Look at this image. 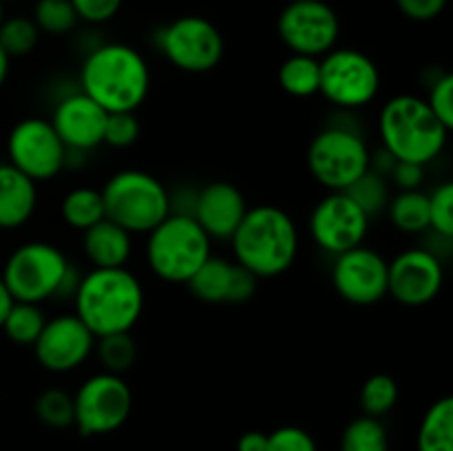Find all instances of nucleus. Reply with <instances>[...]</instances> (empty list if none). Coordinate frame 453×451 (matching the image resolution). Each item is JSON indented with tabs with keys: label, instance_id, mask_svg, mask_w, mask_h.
<instances>
[{
	"label": "nucleus",
	"instance_id": "1",
	"mask_svg": "<svg viewBox=\"0 0 453 451\" xmlns=\"http://www.w3.org/2000/svg\"><path fill=\"white\" fill-rule=\"evenodd\" d=\"M153 84L150 66L127 42H100L84 56L78 88L106 113H137Z\"/></svg>",
	"mask_w": 453,
	"mask_h": 451
},
{
	"label": "nucleus",
	"instance_id": "2",
	"mask_svg": "<svg viewBox=\"0 0 453 451\" xmlns=\"http://www.w3.org/2000/svg\"><path fill=\"white\" fill-rule=\"evenodd\" d=\"M73 314L96 339L131 332L144 314V286L131 268H91L80 277Z\"/></svg>",
	"mask_w": 453,
	"mask_h": 451
},
{
	"label": "nucleus",
	"instance_id": "3",
	"mask_svg": "<svg viewBox=\"0 0 453 451\" xmlns=\"http://www.w3.org/2000/svg\"><path fill=\"white\" fill-rule=\"evenodd\" d=\"M228 243L233 259L242 268L257 279H274L295 265L301 250V233L286 208L259 203L248 208Z\"/></svg>",
	"mask_w": 453,
	"mask_h": 451
},
{
	"label": "nucleus",
	"instance_id": "4",
	"mask_svg": "<svg viewBox=\"0 0 453 451\" xmlns=\"http://www.w3.org/2000/svg\"><path fill=\"white\" fill-rule=\"evenodd\" d=\"M449 133L429 109L427 100L414 93L389 97L379 111L380 149L396 162L429 166L445 153Z\"/></svg>",
	"mask_w": 453,
	"mask_h": 451
},
{
	"label": "nucleus",
	"instance_id": "5",
	"mask_svg": "<svg viewBox=\"0 0 453 451\" xmlns=\"http://www.w3.org/2000/svg\"><path fill=\"white\" fill-rule=\"evenodd\" d=\"M80 277L69 256L51 241L34 239L18 246L4 261L0 279L13 301L42 305L53 299H71Z\"/></svg>",
	"mask_w": 453,
	"mask_h": 451
},
{
	"label": "nucleus",
	"instance_id": "6",
	"mask_svg": "<svg viewBox=\"0 0 453 451\" xmlns=\"http://www.w3.org/2000/svg\"><path fill=\"white\" fill-rule=\"evenodd\" d=\"M100 190L106 219L122 226L133 237H146L173 212L171 190L153 172L142 168H124L113 172Z\"/></svg>",
	"mask_w": 453,
	"mask_h": 451
},
{
	"label": "nucleus",
	"instance_id": "7",
	"mask_svg": "<svg viewBox=\"0 0 453 451\" xmlns=\"http://www.w3.org/2000/svg\"><path fill=\"white\" fill-rule=\"evenodd\" d=\"M211 255V237L190 215L171 212L146 234V265L164 283L186 286Z\"/></svg>",
	"mask_w": 453,
	"mask_h": 451
},
{
	"label": "nucleus",
	"instance_id": "8",
	"mask_svg": "<svg viewBox=\"0 0 453 451\" xmlns=\"http://www.w3.org/2000/svg\"><path fill=\"white\" fill-rule=\"evenodd\" d=\"M372 149L365 135L349 122H332L308 146V171L327 193H345L370 171Z\"/></svg>",
	"mask_w": 453,
	"mask_h": 451
},
{
	"label": "nucleus",
	"instance_id": "9",
	"mask_svg": "<svg viewBox=\"0 0 453 451\" xmlns=\"http://www.w3.org/2000/svg\"><path fill=\"white\" fill-rule=\"evenodd\" d=\"M321 60L319 96L343 113H354L379 97L380 71L367 53L354 47H334Z\"/></svg>",
	"mask_w": 453,
	"mask_h": 451
},
{
	"label": "nucleus",
	"instance_id": "10",
	"mask_svg": "<svg viewBox=\"0 0 453 451\" xmlns=\"http://www.w3.org/2000/svg\"><path fill=\"white\" fill-rule=\"evenodd\" d=\"M133 411V389L127 378L97 371L73 394V427L82 436H109L124 427Z\"/></svg>",
	"mask_w": 453,
	"mask_h": 451
},
{
	"label": "nucleus",
	"instance_id": "11",
	"mask_svg": "<svg viewBox=\"0 0 453 451\" xmlns=\"http://www.w3.org/2000/svg\"><path fill=\"white\" fill-rule=\"evenodd\" d=\"M159 53L184 73H208L224 60L226 40L203 16H180L155 34Z\"/></svg>",
	"mask_w": 453,
	"mask_h": 451
},
{
	"label": "nucleus",
	"instance_id": "12",
	"mask_svg": "<svg viewBox=\"0 0 453 451\" xmlns=\"http://www.w3.org/2000/svg\"><path fill=\"white\" fill-rule=\"evenodd\" d=\"M69 150L47 118H25L9 131L7 162L34 180L51 181L66 171Z\"/></svg>",
	"mask_w": 453,
	"mask_h": 451
},
{
	"label": "nucleus",
	"instance_id": "13",
	"mask_svg": "<svg viewBox=\"0 0 453 451\" xmlns=\"http://www.w3.org/2000/svg\"><path fill=\"white\" fill-rule=\"evenodd\" d=\"M277 34L290 53L323 57L339 42L341 22L326 0H290L277 18Z\"/></svg>",
	"mask_w": 453,
	"mask_h": 451
},
{
	"label": "nucleus",
	"instance_id": "14",
	"mask_svg": "<svg viewBox=\"0 0 453 451\" xmlns=\"http://www.w3.org/2000/svg\"><path fill=\"white\" fill-rule=\"evenodd\" d=\"M445 286V264L429 246H411L388 261V296L405 308H423Z\"/></svg>",
	"mask_w": 453,
	"mask_h": 451
},
{
	"label": "nucleus",
	"instance_id": "15",
	"mask_svg": "<svg viewBox=\"0 0 453 451\" xmlns=\"http://www.w3.org/2000/svg\"><path fill=\"white\" fill-rule=\"evenodd\" d=\"M372 219L349 199L348 193H327L314 203L308 230L314 246L336 256L365 243Z\"/></svg>",
	"mask_w": 453,
	"mask_h": 451
},
{
	"label": "nucleus",
	"instance_id": "16",
	"mask_svg": "<svg viewBox=\"0 0 453 451\" xmlns=\"http://www.w3.org/2000/svg\"><path fill=\"white\" fill-rule=\"evenodd\" d=\"M96 336L73 312L47 318L35 339L34 356L51 374H71L80 370L96 352Z\"/></svg>",
	"mask_w": 453,
	"mask_h": 451
},
{
	"label": "nucleus",
	"instance_id": "17",
	"mask_svg": "<svg viewBox=\"0 0 453 451\" xmlns=\"http://www.w3.org/2000/svg\"><path fill=\"white\" fill-rule=\"evenodd\" d=\"M332 259V286L341 299L367 308L388 296V259L379 250L361 243Z\"/></svg>",
	"mask_w": 453,
	"mask_h": 451
},
{
	"label": "nucleus",
	"instance_id": "18",
	"mask_svg": "<svg viewBox=\"0 0 453 451\" xmlns=\"http://www.w3.org/2000/svg\"><path fill=\"white\" fill-rule=\"evenodd\" d=\"M109 113L100 104L84 96L80 88L58 97L53 113L49 118L53 131L66 146V150L75 153H93L104 141V124Z\"/></svg>",
	"mask_w": 453,
	"mask_h": 451
},
{
	"label": "nucleus",
	"instance_id": "19",
	"mask_svg": "<svg viewBox=\"0 0 453 451\" xmlns=\"http://www.w3.org/2000/svg\"><path fill=\"white\" fill-rule=\"evenodd\" d=\"M186 286L190 294L203 303H246L255 296L259 279L242 268L233 256H219L212 252Z\"/></svg>",
	"mask_w": 453,
	"mask_h": 451
},
{
	"label": "nucleus",
	"instance_id": "20",
	"mask_svg": "<svg viewBox=\"0 0 453 451\" xmlns=\"http://www.w3.org/2000/svg\"><path fill=\"white\" fill-rule=\"evenodd\" d=\"M246 195L230 181H211L195 190L190 217L202 226L211 241H230L248 212Z\"/></svg>",
	"mask_w": 453,
	"mask_h": 451
},
{
	"label": "nucleus",
	"instance_id": "21",
	"mask_svg": "<svg viewBox=\"0 0 453 451\" xmlns=\"http://www.w3.org/2000/svg\"><path fill=\"white\" fill-rule=\"evenodd\" d=\"M133 250V234L106 217L82 233V255L91 268H128Z\"/></svg>",
	"mask_w": 453,
	"mask_h": 451
},
{
	"label": "nucleus",
	"instance_id": "22",
	"mask_svg": "<svg viewBox=\"0 0 453 451\" xmlns=\"http://www.w3.org/2000/svg\"><path fill=\"white\" fill-rule=\"evenodd\" d=\"M38 184L9 162L0 164V230H18L38 210Z\"/></svg>",
	"mask_w": 453,
	"mask_h": 451
},
{
	"label": "nucleus",
	"instance_id": "23",
	"mask_svg": "<svg viewBox=\"0 0 453 451\" xmlns=\"http://www.w3.org/2000/svg\"><path fill=\"white\" fill-rule=\"evenodd\" d=\"M60 217L71 230L84 233L106 217L102 190L96 186H75L62 197Z\"/></svg>",
	"mask_w": 453,
	"mask_h": 451
},
{
	"label": "nucleus",
	"instance_id": "24",
	"mask_svg": "<svg viewBox=\"0 0 453 451\" xmlns=\"http://www.w3.org/2000/svg\"><path fill=\"white\" fill-rule=\"evenodd\" d=\"M389 224L405 234L429 233V197L420 190H398L388 203Z\"/></svg>",
	"mask_w": 453,
	"mask_h": 451
},
{
	"label": "nucleus",
	"instance_id": "25",
	"mask_svg": "<svg viewBox=\"0 0 453 451\" xmlns=\"http://www.w3.org/2000/svg\"><path fill=\"white\" fill-rule=\"evenodd\" d=\"M279 84L290 97L319 96L321 87V60L312 56H301V53H290L279 66Z\"/></svg>",
	"mask_w": 453,
	"mask_h": 451
},
{
	"label": "nucleus",
	"instance_id": "26",
	"mask_svg": "<svg viewBox=\"0 0 453 451\" xmlns=\"http://www.w3.org/2000/svg\"><path fill=\"white\" fill-rule=\"evenodd\" d=\"M418 451H453V398L442 396L429 405L418 427Z\"/></svg>",
	"mask_w": 453,
	"mask_h": 451
},
{
	"label": "nucleus",
	"instance_id": "27",
	"mask_svg": "<svg viewBox=\"0 0 453 451\" xmlns=\"http://www.w3.org/2000/svg\"><path fill=\"white\" fill-rule=\"evenodd\" d=\"M47 318L49 317L44 314L42 305L13 301L7 317H4V323L3 327H0V332H3L12 343L31 348V345L35 343V339L40 336V332H42Z\"/></svg>",
	"mask_w": 453,
	"mask_h": 451
},
{
	"label": "nucleus",
	"instance_id": "28",
	"mask_svg": "<svg viewBox=\"0 0 453 451\" xmlns=\"http://www.w3.org/2000/svg\"><path fill=\"white\" fill-rule=\"evenodd\" d=\"M345 193L370 219H374L388 210V203L392 199V184H389L388 177L370 168Z\"/></svg>",
	"mask_w": 453,
	"mask_h": 451
},
{
	"label": "nucleus",
	"instance_id": "29",
	"mask_svg": "<svg viewBox=\"0 0 453 451\" xmlns=\"http://www.w3.org/2000/svg\"><path fill=\"white\" fill-rule=\"evenodd\" d=\"M102 371L124 376L137 361V343L131 332L106 334L96 340V352Z\"/></svg>",
	"mask_w": 453,
	"mask_h": 451
},
{
	"label": "nucleus",
	"instance_id": "30",
	"mask_svg": "<svg viewBox=\"0 0 453 451\" xmlns=\"http://www.w3.org/2000/svg\"><path fill=\"white\" fill-rule=\"evenodd\" d=\"M339 451H389V436L383 420L372 416H358L341 436Z\"/></svg>",
	"mask_w": 453,
	"mask_h": 451
},
{
	"label": "nucleus",
	"instance_id": "31",
	"mask_svg": "<svg viewBox=\"0 0 453 451\" xmlns=\"http://www.w3.org/2000/svg\"><path fill=\"white\" fill-rule=\"evenodd\" d=\"M398 396H401V389H398L396 378L389 374H374L363 383L358 405L365 416L383 420L396 407Z\"/></svg>",
	"mask_w": 453,
	"mask_h": 451
},
{
	"label": "nucleus",
	"instance_id": "32",
	"mask_svg": "<svg viewBox=\"0 0 453 451\" xmlns=\"http://www.w3.org/2000/svg\"><path fill=\"white\" fill-rule=\"evenodd\" d=\"M40 29L35 27L31 16H4L3 25H0V47L7 51V56L22 57L29 56L40 42Z\"/></svg>",
	"mask_w": 453,
	"mask_h": 451
},
{
	"label": "nucleus",
	"instance_id": "33",
	"mask_svg": "<svg viewBox=\"0 0 453 451\" xmlns=\"http://www.w3.org/2000/svg\"><path fill=\"white\" fill-rule=\"evenodd\" d=\"M34 22L40 34L66 35L78 27V13L69 0H35Z\"/></svg>",
	"mask_w": 453,
	"mask_h": 451
},
{
	"label": "nucleus",
	"instance_id": "34",
	"mask_svg": "<svg viewBox=\"0 0 453 451\" xmlns=\"http://www.w3.org/2000/svg\"><path fill=\"white\" fill-rule=\"evenodd\" d=\"M35 416L51 429L73 427V394L60 387H49L35 398Z\"/></svg>",
	"mask_w": 453,
	"mask_h": 451
},
{
	"label": "nucleus",
	"instance_id": "35",
	"mask_svg": "<svg viewBox=\"0 0 453 451\" xmlns=\"http://www.w3.org/2000/svg\"><path fill=\"white\" fill-rule=\"evenodd\" d=\"M429 197V230L436 237L453 241V184L442 181L438 184Z\"/></svg>",
	"mask_w": 453,
	"mask_h": 451
},
{
	"label": "nucleus",
	"instance_id": "36",
	"mask_svg": "<svg viewBox=\"0 0 453 451\" xmlns=\"http://www.w3.org/2000/svg\"><path fill=\"white\" fill-rule=\"evenodd\" d=\"M142 135V124L137 113H109L104 124V141L102 146L111 149H128Z\"/></svg>",
	"mask_w": 453,
	"mask_h": 451
},
{
	"label": "nucleus",
	"instance_id": "37",
	"mask_svg": "<svg viewBox=\"0 0 453 451\" xmlns=\"http://www.w3.org/2000/svg\"><path fill=\"white\" fill-rule=\"evenodd\" d=\"M429 109L436 113V118L445 124L447 128H453V75L442 71L429 84V91L425 96Z\"/></svg>",
	"mask_w": 453,
	"mask_h": 451
},
{
	"label": "nucleus",
	"instance_id": "38",
	"mask_svg": "<svg viewBox=\"0 0 453 451\" xmlns=\"http://www.w3.org/2000/svg\"><path fill=\"white\" fill-rule=\"evenodd\" d=\"M265 451H319V447L312 433L295 424H286L268 433Z\"/></svg>",
	"mask_w": 453,
	"mask_h": 451
},
{
	"label": "nucleus",
	"instance_id": "39",
	"mask_svg": "<svg viewBox=\"0 0 453 451\" xmlns=\"http://www.w3.org/2000/svg\"><path fill=\"white\" fill-rule=\"evenodd\" d=\"M78 13L80 22L87 25H104L111 22L122 9L124 0H69Z\"/></svg>",
	"mask_w": 453,
	"mask_h": 451
},
{
	"label": "nucleus",
	"instance_id": "40",
	"mask_svg": "<svg viewBox=\"0 0 453 451\" xmlns=\"http://www.w3.org/2000/svg\"><path fill=\"white\" fill-rule=\"evenodd\" d=\"M388 180L398 190H420L427 180V166L414 162H396Z\"/></svg>",
	"mask_w": 453,
	"mask_h": 451
},
{
	"label": "nucleus",
	"instance_id": "41",
	"mask_svg": "<svg viewBox=\"0 0 453 451\" xmlns=\"http://www.w3.org/2000/svg\"><path fill=\"white\" fill-rule=\"evenodd\" d=\"M398 11L414 22L436 20L447 7V0H394Z\"/></svg>",
	"mask_w": 453,
	"mask_h": 451
},
{
	"label": "nucleus",
	"instance_id": "42",
	"mask_svg": "<svg viewBox=\"0 0 453 451\" xmlns=\"http://www.w3.org/2000/svg\"><path fill=\"white\" fill-rule=\"evenodd\" d=\"M268 447V433L246 432L237 440V451H265Z\"/></svg>",
	"mask_w": 453,
	"mask_h": 451
},
{
	"label": "nucleus",
	"instance_id": "43",
	"mask_svg": "<svg viewBox=\"0 0 453 451\" xmlns=\"http://www.w3.org/2000/svg\"><path fill=\"white\" fill-rule=\"evenodd\" d=\"M12 305H13L12 294H9V290L4 287L3 279H0V327H3L4 317H7V312H9V308H12Z\"/></svg>",
	"mask_w": 453,
	"mask_h": 451
},
{
	"label": "nucleus",
	"instance_id": "44",
	"mask_svg": "<svg viewBox=\"0 0 453 451\" xmlns=\"http://www.w3.org/2000/svg\"><path fill=\"white\" fill-rule=\"evenodd\" d=\"M9 71H12V57H9L7 51H4V49L0 47V87H3V84L7 82Z\"/></svg>",
	"mask_w": 453,
	"mask_h": 451
},
{
	"label": "nucleus",
	"instance_id": "45",
	"mask_svg": "<svg viewBox=\"0 0 453 451\" xmlns=\"http://www.w3.org/2000/svg\"><path fill=\"white\" fill-rule=\"evenodd\" d=\"M3 20H4V3L0 0V25H3Z\"/></svg>",
	"mask_w": 453,
	"mask_h": 451
},
{
	"label": "nucleus",
	"instance_id": "46",
	"mask_svg": "<svg viewBox=\"0 0 453 451\" xmlns=\"http://www.w3.org/2000/svg\"><path fill=\"white\" fill-rule=\"evenodd\" d=\"M3 3H16V0H3Z\"/></svg>",
	"mask_w": 453,
	"mask_h": 451
}]
</instances>
